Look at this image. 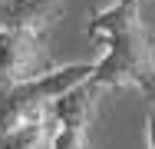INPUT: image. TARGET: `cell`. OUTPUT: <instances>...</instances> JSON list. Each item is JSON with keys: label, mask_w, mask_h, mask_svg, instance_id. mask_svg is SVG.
<instances>
[{"label": "cell", "mask_w": 155, "mask_h": 149, "mask_svg": "<svg viewBox=\"0 0 155 149\" xmlns=\"http://www.w3.org/2000/svg\"><path fill=\"white\" fill-rule=\"evenodd\" d=\"M63 13V0H0V30H46Z\"/></svg>", "instance_id": "4"}, {"label": "cell", "mask_w": 155, "mask_h": 149, "mask_svg": "<svg viewBox=\"0 0 155 149\" xmlns=\"http://www.w3.org/2000/svg\"><path fill=\"white\" fill-rule=\"evenodd\" d=\"M40 149H46V146H40Z\"/></svg>", "instance_id": "5"}, {"label": "cell", "mask_w": 155, "mask_h": 149, "mask_svg": "<svg viewBox=\"0 0 155 149\" xmlns=\"http://www.w3.org/2000/svg\"><path fill=\"white\" fill-rule=\"evenodd\" d=\"M86 33L102 47L86 83L99 93L132 86L155 103V33L142 20V0H112L93 13Z\"/></svg>", "instance_id": "1"}, {"label": "cell", "mask_w": 155, "mask_h": 149, "mask_svg": "<svg viewBox=\"0 0 155 149\" xmlns=\"http://www.w3.org/2000/svg\"><path fill=\"white\" fill-rule=\"evenodd\" d=\"M89 73H93V63H66V66H53L36 80L0 86V136L30 123H43L50 106L73 86L86 83Z\"/></svg>", "instance_id": "2"}, {"label": "cell", "mask_w": 155, "mask_h": 149, "mask_svg": "<svg viewBox=\"0 0 155 149\" xmlns=\"http://www.w3.org/2000/svg\"><path fill=\"white\" fill-rule=\"evenodd\" d=\"M50 70L46 30H0V86L27 83Z\"/></svg>", "instance_id": "3"}]
</instances>
